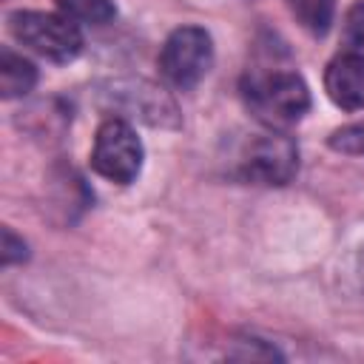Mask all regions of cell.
Returning a JSON list of instances; mask_svg holds the SVG:
<instances>
[{
    "label": "cell",
    "instance_id": "cell-2",
    "mask_svg": "<svg viewBox=\"0 0 364 364\" xmlns=\"http://www.w3.org/2000/svg\"><path fill=\"white\" fill-rule=\"evenodd\" d=\"M9 28L23 46H28L37 54L57 60V63L74 60L82 48V34H80L77 23L68 20L65 14L14 11V14H9Z\"/></svg>",
    "mask_w": 364,
    "mask_h": 364
},
{
    "label": "cell",
    "instance_id": "cell-7",
    "mask_svg": "<svg viewBox=\"0 0 364 364\" xmlns=\"http://www.w3.org/2000/svg\"><path fill=\"white\" fill-rule=\"evenodd\" d=\"M37 82V68L14 54L11 48H3L0 51V91L6 100H14V97H23L31 91V85Z\"/></svg>",
    "mask_w": 364,
    "mask_h": 364
},
{
    "label": "cell",
    "instance_id": "cell-10",
    "mask_svg": "<svg viewBox=\"0 0 364 364\" xmlns=\"http://www.w3.org/2000/svg\"><path fill=\"white\" fill-rule=\"evenodd\" d=\"M344 46L353 54H364V0L353 3L347 17H344V28H341Z\"/></svg>",
    "mask_w": 364,
    "mask_h": 364
},
{
    "label": "cell",
    "instance_id": "cell-1",
    "mask_svg": "<svg viewBox=\"0 0 364 364\" xmlns=\"http://www.w3.org/2000/svg\"><path fill=\"white\" fill-rule=\"evenodd\" d=\"M245 100L253 114L267 125H290L310 108L307 82L293 71H273L250 77L245 85Z\"/></svg>",
    "mask_w": 364,
    "mask_h": 364
},
{
    "label": "cell",
    "instance_id": "cell-11",
    "mask_svg": "<svg viewBox=\"0 0 364 364\" xmlns=\"http://www.w3.org/2000/svg\"><path fill=\"white\" fill-rule=\"evenodd\" d=\"M330 148L341 154H364V122L344 125L330 136Z\"/></svg>",
    "mask_w": 364,
    "mask_h": 364
},
{
    "label": "cell",
    "instance_id": "cell-3",
    "mask_svg": "<svg viewBox=\"0 0 364 364\" xmlns=\"http://www.w3.org/2000/svg\"><path fill=\"white\" fill-rule=\"evenodd\" d=\"M142 156H145L142 142L125 119L114 117L100 125L94 151H91V168L100 176H105L108 182H117V185H128L136 179V173L142 168Z\"/></svg>",
    "mask_w": 364,
    "mask_h": 364
},
{
    "label": "cell",
    "instance_id": "cell-9",
    "mask_svg": "<svg viewBox=\"0 0 364 364\" xmlns=\"http://www.w3.org/2000/svg\"><path fill=\"white\" fill-rule=\"evenodd\" d=\"M287 6L310 34H324L333 23V0H287Z\"/></svg>",
    "mask_w": 364,
    "mask_h": 364
},
{
    "label": "cell",
    "instance_id": "cell-8",
    "mask_svg": "<svg viewBox=\"0 0 364 364\" xmlns=\"http://www.w3.org/2000/svg\"><path fill=\"white\" fill-rule=\"evenodd\" d=\"M60 14H65L74 23H88V26H102L114 20L117 9L111 0H57Z\"/></svg>",
    "mask_w": 364,
    "mask_h": 364
},
{
    "label": "cell",
    "instance_id": "cell-5",
    "mask_svg": "<svg viewBox=\"0 0 364 364\" xmlns=\"http://www.w3.org/2000/svg\"><path fill=\"white\" fill-rule=\"evenodd\" d=\"M299 168L296 145L282 134H264L247 145L242 159V176L262 185H284Z\"/></svg>",
    "mask_w": 364,
    "mask_h": 364
},
{
    "label": "cell",
    "instance_id": "cell-6",
    "mask_svg": "<svg viewBox=\"0 0 364 364\" xmlns=\"http://www.w3.org/2000/svg\"><path fill=\"white\" fill-rule=\"evenodd\" d=\"M324 88L338 108L344 111L364 108V54H353V51L338 54L327 65Z\"/></svg>",
    "mask_w": 364,
    "mask_h": 364
},
{
    "label": "cell",
    "instance_id": "cell-4",
    "mask_svg": "<svg viewBox=\"0 0 364 364\" xmlns=\"http://www.w3.org/2000/svg\"><path fill=\"white\" fill-rule=\"evenodd\" d=\"M210 63H213V43L210 34L199 26L176 28L159 51V71L176 88L196 85L208 74Z\"/></svg>",
    "mask_w": 364,
    "mask_h": 364
},
{
    "label": "cell",
    "instance_id": "cell-12",
    "mask_svg": "<svg viewBox=\"0 0 364 364\" xmlns=\"http://www.w3.org/2000/svg\"><path fill=\"white\" fill-rule=\"evenodd\" d=\"M26 259V245L23 239H17L9 228H3V262L11 264V262H23Z\"/></svg>",
    "mask_w": 364,
    "mask_h": 364
}]
</instances>
